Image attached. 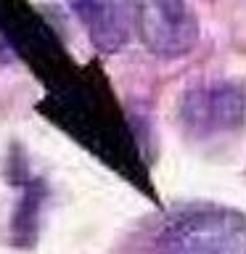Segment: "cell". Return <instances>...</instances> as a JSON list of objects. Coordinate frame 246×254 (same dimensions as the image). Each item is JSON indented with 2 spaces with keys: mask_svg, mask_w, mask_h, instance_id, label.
Instances as JSON below:
<instances>
[{
  "mask_svg": "<svg viewBox=\"0 0 246 254\" xmlns=\"http://www.w3.org/2000/svg\"><path fill=\"white\" fill-rule=\"evenodd\" d=\"M162 254H246V220L225 209H196L170 228Z\"/></svg>",
  "mask_w": 246,
  "mask_h": 254,
  "instance_id": "1",
  "label": "cell"
},
{
  "mask_svg": "<svg viewBox=\"0 0 246 254\" xmlns=\"http://www.w3.org/2000/svg\"><path fill=\"white\" fill-rule=\"evenodd\" d=\"M135 27L143 45L164 59L193 51L201 35L198 16L188 0H135Z\"/></svg>",
  "mask_w": 246,
  "mask_h": 254,
  "instance_id": "2",
  "label": "cell"
},
{
  "mask_svg": "<svg viewBox=\"0 0 246 254\" xmlns=\"http://www.w3.org/2000/svg\"><path fill=\"white\" fill-rule=\"evenodd\" d=\"M246 98L233 85H206L196 87L183 101V119L196 132L233 130L244 122Z\"/></svg>",
  "mask_w": 246,
  "mask_h": 254,
  "instance_id": "3",
  "label": "cell"
},
{
  "mask_svg": "<svg viewBox=\"0 0 246 254\" xmlns=\"http://www.w3.org/2000/svg\"><path fill=\"white\" fill-rule=\"evenodd\" d=\"M69 8L103 53L119 51L130 37L135 19L132 0H69Z\"/></svg>",
  "mask_w": 246,
  "mask_h": 254,
  "instance_id": "4",
  "label": "cell"
}]
</instances>
